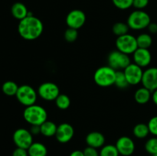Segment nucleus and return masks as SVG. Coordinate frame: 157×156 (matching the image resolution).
<instances>
[{"mask_svg":"<svg viewBox=\"0 0 157 156\" xmlns=\"http://www.w3.org/2000/svg\"><path fill=\"white\" fill-rule=\"evenodd\" d=\"M11 13H12V16L15 19H18L19 21H21V20L24 19L25 18H26L29 15V12L28 11V9L25 6V5L18 2L14 3L12 6V8H11Z\"/></svg>","mask_w":157,"mask_h":156,"instance_id":"obj_17","label":"nucleus"},{"mask_svg":"<svg viewBox=\"0 0 157 156\" xmlns=\"http://www.w3.org/2000/svg\"><path fill=\"white\" fill-rule=\"evenodd\" d=\"M100 156H119L120 153L117 148L116 145H104L102 148H101Z\"/></svg>","mask_w":157,"mask_h":156,"instance_id":"obj_26","label":"nucleus"},{"mask_svg":"<svg viewBox=\"0 0 157 156\" xmlns=\"http://www.w3.org/2000/svg\"><path fill=\"white\" fill-rule=\"evenodd\" d=\"M86 22V15L80 9L71 11L66 17V24L68 28L74 29L81 28Z\"/></svg>","mask_w":157,"mask_h":156,"instance_id":"obj_11","label":"nucleus"},{"mask_svg":"<svg viewBox=\"0 0 157 156\" xmlns=\"http://www.w3.org/2000/svg\"><path fill=\"white\" fill-rule=\"evenodd\" d=\"M75 136V129L71 124L64 122L58 125L55 138L60 143L65 144L70 142Z\"/></svg>","mask_w":157,"mask_h":156,"instance_id":"obj_12","label":"nucleus"},{"mask_svg":"<svg viewBox=\"0 0 157 156\" xmlns=\"http://www.w3.org/2000/svg\"><path fill=\"white\" fill-rule=\"evenodd\" d=\"M145 149L152 155L157 154V137L153 136L146 142Z\"/></svg>","mask_w":157,"mask_h":156,"instance_id":"obj_28","label":"nucleus"},{"mask_svg":"<svg viewBox=\"0 0 157 156\" xmlns=\"http://www.w3.org/2000/svg\"><path fill=\"white\" fill-rule=\"evenodd\" d=\"M69 156H84V151L81 150H75L72 151Z\"/></svg>","mask_w":157,"mask_h":156,"instance_id":"obj_37","label":"nucleus"},{"mask_svg":"<svg viewBox=\"0 0 157 156\" xmlns=\"http://www.w3.org/2000/svg\"><path fill=\"white\" fill-rule=\"evenodd\" d=\"M41 127V134L45 137L55 136L58 125L52 121L46 120L44 123L40 125Z\"/></svg>","mask_w":157,"mask_h":156,"instance_id":"obj_20","label":"nucleus"},{"mask_svg":"<svg viewBox=\"0 0 157 156\" xmlns=\"http://www.w3.org/2000/svg\"><path fill=\"white\" fill-rule=\"evenodd\" d=\"M150 23L151 18L150 15L144 11L138 9L132 12L127 20V24L130 29L134 31H141L147 28Z\"/></svg>","mask_w":157,"mask_h":156,"instance_id":"obj_4","label":"nucleus"},{"mask_svg":"<svg viewBox=\"0 0 157 156\" xmlns=\"http://www.w3.org/2000/svg\"><path fill=\"white\" fill-rule=\"evenodd\" d=\"M138 47L149 49L153 44V38L150 34L142 33L136 37Z\"/></svg>","mask_w":157,"mask_h":156,"instance_id":"obj_22","label":"nucleus"},{"mask_svg":"<svg viewBox=\"0 0 157 156\" xmlns=\"http://www.w3.org/2000/svg\"><path fill=\"white\" fill-rule=\"evenodd\" d=\"M18 84L12 80L6 81L4 84L2 86V90L3 93L6 96H15L17 93V91L18 90Z\"/></svg>","mask_w":157,"mask_h":156,"instance_id":"obj_23","label":"nucleus"},{"mask_svg":"<svg viewBox=\"0 0 157 156\" xmlns=\"http://www.w3.org/2000/svg\"><path fill=\"white\" fill-rule=\"evenodd\" d=\"M116 147L120 154L123 156H130L135 151V143L131 138L121 136L116 142Z\"/></svg>","mask_w":157,"mask_h":156,"instance_id":"obj_14","label":"nucleus"},{"mask_svg":"<svg viewBox=\"0 0 157 156\" xmlns=\"http://www.w3.org/2000/svg\"><path fill=\"white\" fill-rule=\"evenodd\" d=\"M133 133L135 137L140 139H145L149 136V134H150L148 125L145 123L136 124L133 127Z\"/></svg>","mask_w":157,"mask_h":156,"instance_id":"obj_21","label":"nucleus"},{"mask_svg":"<svg viewBox=\"0 0 157 156\" xmlns=\"http://www.w3.org/2000/svg\"><path fill=\"white\" fill-rule=\"evenodd\" d=\"M151 98L152 92L144 87L137 89L134 93L135 101L140 105L147 104L151 99Z\"/></svg>","mask_w":157,"mask_h":156,"instance_id":"obj_18","label":"nucleus"},{"mask_svg":"<svg viewBox=\"0 0 157 156\" xmlns=\"http://www.w3.org/2000/svg\"><path fill=\"white\" fill-rule=\"evenodd\" d=\"M127 80L129 85L135 86L140 84L142 81L144 70L142 67L136 65L134 63H131L124 70Z\"/></svg>","mask_w":157,"mask_h":156,"instance_id":"obj_10","label":"nucleus"},{"mask_svg":"<svg viewBox=\"0 0 157 156\" xmlns=\"http://www.w3.org/2000/svg\"><path fill=\"white\" fill-rule=\"evenodd\" d=\"M133 59L134 64L144 68L150 64L152 61V54L149 49L138 47L133 54Z\"/></svg>","mask_w":157,"mask_h":156,"instance_id":"obj_15","label":"nucleus"},{"mask_svg":"<svg viewBox=\"0 0 157 156\" xmlns=\"http://www.w3.org/2000/svg\"><path fill=\"white\" fill-rule=\"evenodd\" d=\"M152 100H153V103L155 105L157 106V90H154L153 92H152Z\"/></svg>","mask_w":157,"mask_h":156,"instance_id":"obj_38","label":"nucleus"},{"mask_svg":"<svg viewBox=\"0 0 157 156\" xmlns=\"http://www.w3.org/2000/svg\"><path fill=\"white\" fill-rule=\"evenodd\" d=\"M78 30H76V29L68 28L64 32V40L68 43L75 42V41L78 39Z\"/></svg>","mask_w":157,"mask_h":156,"instance_id":"obj_29","label":"nucleus"},{"mask_svg":"<svg viewBox=\"0 0 157 156\" xmlns=\"http://www.w3.org/2000/svg\"><path fill=\"white\" fill-rule=\"evenodd\" d=\"M29 156H47L48 149L41 142H33L28 148Z\"/></svg>","mask_w":157,"mask_h":156,"instance_id":"obj_19","label":"nucleus"},{"mask_svg":"<svg viewBox=\"0 0 157 156\" xmlns=\"http://www.w3.org/2000/svg\"><path fill=\"white\" fill-rule=\"evenodd\" d=\"M150 0H133V6L138 10H143L149 4Z\"/></svg>","mask_w":157,"mask_h":156,"instance_id":"obj_32","label":"nucleus"},{"mask_svg":"<svg viewBox=\"0 0 157 156\" xmlns=\"http://www.w3.org/2000/svg\"><path fill=\"white\" fill-rule=\"evenodd\" d=\"M38 96L45 101H53L59 96L60 90L57 84L52 82H44L38 87Z\"/></svg>","mask_w":157,"mask_h":156,"instance_id":"obj_9","label":"nucleus"},{"mask_svg":"<svg viewBox=\"0 0 157 156\" xmlns=\"http://www.w3.org/2000/svg\"><path fill=\"white\" fill-rule=\"evenodd\" d=\"M147 125H148L150 134L153 135V136L157 137V116L152 117L149 120Z\"/></svg>","mask_w":157,"mask_h":156,"instance_id":"obj_31","label":"nucleus"},{"mask_svg":"<svg viewBox=\"0 0 157 156\" xmlns=\"http://www.w3.org/2000/svg\"><path fill=\"white\" fill-rule=\"evenodd\" d=\"M23 118L31 125H41L48 120V113L41 106L33 104L25 107L23 112Z\"/></svg>","mask_w":157,"mask_h":156,"instance_id":"obj_2","label":"nucleus"},{"mask_svg":"<svg viewBox=\"0 0 157 156\" xmlns=\"http://www.w3.org/2000/svg\"><path fill=\"white\" fill-rule=\"evenodd\" d=\"M12 156H29V153H28L27 149L16 148L12 152Z\"/></svg>","mask_w":157,"mask_h":156,"instance_id":"obj_34","label":"nucleus"},{"mask_svg":"<svg viewBox=\"0 0 157 156\" xmlns=\"http://www.w3.org/2000/svg\"><path fill=\"white\" fill-rule=\"evenodd\" d=\"M153 156H157V154H154V155H153Z\"/></svg>","mask_w":157,"mask_h":156,"instance_id":"obj_39","label":"nucleus"},{"mask_svg":"<svg viewBox=\"0 0 157 156\" xmlns=\"http://www.w3.org/2000/svg\"><path fill=\"white\" fill-rule=\"evenodd\" d=\"M29 131L32 135L41 134V127L40 125H31V128Z\"/></svg>","mask_w":157,"mask_h":156,"instance_id":"obj_35","label":"nucleus"},{"mask_svg":"<svg viewBox=\"0 0 157 156\" xmlns=\"http://www.w3.org/2000/svg\"><path fill=\"white\" fill-rule=\"evenodd\" d=\"M107 64L115 70H122L131 64V61L128 54L115 50L108 54Z\"/></svg>","mask_w":157,"mask_h":156,"instance_id":"obj_7","label":"nucleus"},{"mask_svg":"<svg viewBox=\"0 0 157 156\" xmlns=\"http://www.w3.org/2000/svg\"><path fill=\"white\" fill-rule=\"evenodd\" d=\"M15 96L18 102L26 107L35 104L38 95L33 87L28 84H23L18 87Z\"/></svg>","mask_w":157,"mask_h":156,"instance_id":"obj_5","label":"nucleus"},{"mask_svg":"<svg viewBox=\"0 0 157 156\" xmlns=\"http://www.w3.org/2000/svg\"><path fill=\"white\" fill-rule=\"evenodd\" d=\"M117 70L110 66H103L96 70L94 74L95 84L101 87H109L114 85Z\"/></svg>","mask_w":157,"mask_h":156,"instance_id":"obj_3","label":"nucleus"},{"mask_svg":"<svg viewBox=\"0 0 157 156\" xmlns=\"http://www.w3.org/2000/svg\"><path fill=\"white\" fill-rule=\"evenodd\" d=\"M114 85L120 89H125L130 86L127 82L125 74L122 70H117Z\"/></svg>","mask_w":157,"mask_h":156,"instance_id":"obj_27","label":"nucleus"},{"mask_svg":"<svg viewBox=\"0 0 157 156\" xmlns=\"http://www.w3.org/2000/svg\"><path fill=\"white\" fill-rule=\"evenodd\" d=\"M148 31L151 34H157V24L155 22H151L147 27Z\"/></svg>","mask_w":157,"mask_h":156,"instance_id":"obj_36","label":"nucleus"},{"mask_svg":"<svg viewBox=\"0 0 157 156\" xmlns=\"http://www.w3.org/2000/svg\"><path fill=\"white\" fill-rule=\"evenodd\" d=\"M44 31L42 21L29 12V15L19 21L18 32L20 36L27 41H33L39 38Z\"/></svg>","mask_w":157,"mask_h":156,"instance_id":"obj_1","label":"nucleus"},{"mask_svg":"<svg viewBox=\"0 0 157 156\" xmlns=\"http://www.w3.org/2000/svg\"><path fill=\"white\" fill-rule=\"evenodd\" d=\"M85 142L87 146L92 147L94 148H102L105 144V137L100 132H91L88 133L86 136Z\"/></svg>","mask_w":157,"mask_h":156,"instance_id":"obj_16","label":"nucleus"},{"mask_svg":"<svg viewBox=\"0 0 157 156\" xmlns=\"http://www.w3.org/2000/svg\"><path fill=\"white\" fill-rule=\"evenodd\" d=\"M55 101L56 106L61 110H67L71 105L70 98L67 95L64 94V93H60L59 96L56 98Z\"/></svg>","mask_w":157,"mask_h":156,"instance_id":"obj_24","label":"nucleus"},{"mask_svg":"<svg viewBox=\"0 0 157 156\" xmlns=\"http://www.w3.org/2000/svg\"><path fill=\"white\" fill-rule=\"evenodd\" d=\"M133 0H112V2L117 9L126 10L133 6Z\"/></svg>","mask_w":157,"mask_h":156,"instance_id":"obj_30","label":"nucleus"},{"mask_svg":"<svg viewBox=\"0 0 157 156\" xmlns=\"http://www.w3.org/2000/svg\"><path fill=\"white\" fill-rule=\"evenodd\" d=\"M12 139L17 148L28 149L33 143V135L29 130L20 128L14 132Z\"/></svg>","mask_w":157,"mask_h":156,"instance_id":"obj_8","label":"nucleus"},{"mask_svg":"<svg viewBox=\"0 0 157 156\" xmlns=\"http://www.w3.org/2000/svg\"><path fill=\"white\" fill-rule=\"evenodd\" d=\"M84 156H100V152L97 148L87 146L83 150Z\"/></svg>","mask_w":157,"mask_h":156,"instance_id":"obj_33","label":"nucleus"},{"mask_svg":"<svg viewBox=\"0 0 157 156\" xmlns=\"http://www.w3.org/2000/svg\"><path fill=\"white\" fill-rule=\"evenodd\" d=\"M115 44L117 50L128 55L133 54L138 48L136 38L129 33L117 37Z\"/></svg>","mask_w":157,"mask_h":156,"instance_id":"obj_6","label":"nucleus"},{"mask_svg":"<svg viewBox=\"0 0 157 156\" xmlns=\"http://www.w3.org/2000/svg\"><path fill=\"white\" fill-rule=\"evenodd\" d=\"M129 30H130V28H129L128 24L127 23L121 22V21L115 23L112 28V32L117 37L122 36L126 34H128Z\"/></svg>","mask_w":157,"mask_h":156,"instance_id":"obj_25","label":"nucleus"},{"mask_svg":"<svg viewBox=\"0 0 157 156\" xmlns=\"http://www.w3.org/2000/svg\"><path fill=\"white\" fill-rule=\"evenodd\" d=\"M141 84L151 92L157 90V67H149L144 71Z\"/></svg>","mask_w":157,"mask_h":156,"instance_id":"obj_13","label":"nucleus"}]
</instances>
